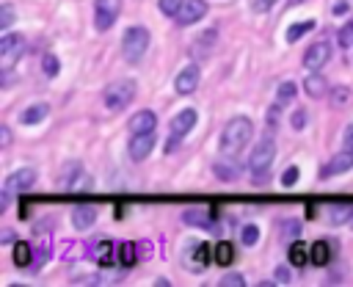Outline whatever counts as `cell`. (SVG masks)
<instances>
[{"label": "cell", "instance_id": "6da1fadb", "mask_svg": "<svg viewBox=\"0 0 353 287\" xmlns=\"http://www.w3.org/2000/svg\"><path fill=\"white\" fill-rule=\"evenodd\" d=\"M254 135V124L248 116H234L221 132V152L223 155H237Z\"/></svg>", "mask_w": 353, "mask_h": 287}, {"label": "cell", "instance_id": "7a4b0ae2", "mask_svg": "<svg viewBox=\"0 0 353 287\" xmlns=\"http://www.w3.org/2000/svg\"><path fill=\"white\" fill-rule=\"evenodd\" d=\"M135 91H138V86H135V80H130V77H121V80H113L110 86H105V91H102V105L108 108V110H124L132 99H135Z\"/></svg>", "mask_w": 353, "mask_h": 287}, {"label": "cell", "instance_id": "3957f363", "mask_svg": "<svg viewBox=\"0 0 353 287\" xmlns=\"http://www.w3.org/2000/svg\"><path fill=\"white\" fill-rule=\"evenodd\" d=\"M273 157H276V141H273V138H262V141L254 146L251 157H248V168H251V177H254L256 182H262V179L268 177Z\"/></svg>", "mask_w": 353, "mask_h": 287}, {"label": "cell", "instance_id": "277c9868", "mask_svg": "<svg viewBox=\"0 0 353 287\" xmlns=\"http://www.w3.org/2000/svg\"><path fill=\"white\" fill-rule=\"evenodd\" d=\"M146 47H149V30L146 28H141V25H135V28H127L124 30V39H121V52H124V58L127 61H141L143 58V52H146Z\"/></svg>", "mask_w": 353, "mask_h": 287}, {"label": "cell", "instance_id": "5b68a950", "mask_svg": "<svg viewBox=\"0 0 353 287\" xmlns=\"http://www.w3.org/2000/svg\"><path fill=\"white\" fill-rule=\"evenodd\" d=\"M22 50H25L22 33H3V39H0V66H3V72H8L19 61Z\"/></svg>", "mask_w": 353, "mask_h": 287}, {"label": "cell", "instance_id": "8992f818", "mask_svg": "<svg viewBox=\"0 0 353 287\" xmlns=\"http://www.w3.org/2000/svg\"><path fill=\"white\" fill-rule=\"evenodd\" d=\"M91 177L80 168V163H66V168L58 177V188L61 190H91Z\"/></svg>", "mask_w": 353, "mask_h": 287}, {"label": "cell", "instance_id": "52a82bcc", "mask_svg": "<svg viewBox=\"0 0 353 287\" xmlns=\"http://www.w3.org/2000/svg\"><path fill=\"white\" fill-rule=\"evenodd\" d=\"M121 14V0H97L94 3V25L97 30H110Z\"/></svg>", "mask_w": 353, "mask_h": 287}, {"label": "cell", "instance_id": "ba28073f", "mask_svg": "<svg viewBox=\"0 0 353 287\" xmlns=\"http://www.w3.org/2000/svg\"><path fill=\"white\" fill-rule=\"evenodd\" d=\"M328 58H331V44H328V41H314V44L303 52V66H306L309 72H317V69H323V66L328 63Z\"/></svg>", "mask_w": 353, "mask_h": 287}, {"label": "cell", "instance_id": "9c48e42d", "mask_svg": "<svg viewBox=\"0 0 353 287\" xmlns=\"http://www.w3.org/2000/svg\"><path fill=\"white\" fill-rule=\"evenodd\" d=\"M350 168H353V152L345 149V152L334 155V157L320 168V177H323V179H328V177H339V174H345V171H350Z\"/></svg>", "mask_w": 353, "mask_h": 287}, {"label": "cell", "instance_id": "30bf717a", "mask_svg": "<svg viewBox=\"0 0 353 287\" xmlns=\"http://www.w3.org/2000/svg\"><path fill=\"white\" fill-rule=\"evenodd\" d=\"M204 14H207V0H185L174 19H176L179 25H193V22H199Z\"/></svg>", "mask_w": 353, "mask_h": 287}, {"label": "cell", "instance_id": "8fae6325", "mask_svg": "<svg viewBox=\"0 0 353 287\" xmlns=\"http://www.w3.org/2000/svg\"><path fill=\"white\" fill-rule=\"evenodd\" d=\"M199 77H201V72H199L196 63L185 66V69L176 75V80H174V91H176V94H193L196 86H199Z\"/></svg>", "mask_w": 353, "mask_h": 287}, {"label": "cell", "instance_id": "7c38bea8", "mask_svg": "<svg viewBox=\"0 0 353 287\" xmlns=\"http://www.w3.org/2000/svg\"><path fill=\"white\" fill-rule=\"evenodd\" d=\"M33 182H36V171H33V168H19V171H14V174L6 177L3 190H8V193H19V190H28Z\"/></svg>", "mask_w": 353, "mask_h": 287}, {"label": "cell", "instance_id": "4fadbf2b", "mask_svg": "<svg viewBox=\"0 0 353 287\" xmlns=\"http://www.w3.org/2000/svg\"><path fill=\"white\" fill-rule=\"evenodd\" d=\"M152 149H154V132H141V135H132V141H130V157H132L135 163L146 160Z\"/></svg>", "mask_w": 353, "mask_h": 287}, {"label": "cell", "instance_id": "5bb4252c", "mask_svg": "<svg viewBox=\"0 0 353 287\" xmlns=\"http://www.w3.org/2000/svg\"><path fill=\"white\" fill-rule=\"evenodd\" d=\"M210 254V248H207V243H193V246H188V251H185V265H188V270H204V265H207V257Z\"/></svg>", "mask_w": 353, "mask_h": 287}, {"label": "cell", "instance_id": "9a60e30c", "mask_svg": "<svg viewBox=\"0 0 353 287\" xmlns=\"http://www.w3.org/2000/svg\"><path fill=\"white\" fill-rule=\"evenodd\" d=\"M157 127V116L154 110H138L130 119V135H141V132H154Z\"/></svg>", "mask_w": 353, "mask_h": 287}, {"label": "cell", "instance_id": "2e32d148", "mask_svg": "<svg viewBox=\"0 0 353 287\" xmlns=\"http://www.w3.org/2000/svg\"><path fill=\"white\" fill-rule=\"evenodd\" d=\"M234 155H229V157H223V160H215V166H212V174L218 177V179H223V182H234L237 177H240V163L237 160H232Z\"/></svg>", "mask_w": 353, "mask_h": 287}, {"label": "cell", "instance_id": "e0dca14e", "mask_svg": "<svg viewBox=\"0 0 353 287\" xmlns=\"http://www.w3.org/2000/svg\"><path fill=\"white\" fill-rule=\"evenodd\" d=\"M196 121H199V113H196L193 108H185V110H179V113L174 116V121H171V132H176V135H188V132L196 127Z\"/></svg>", "mask_w": 353, "mask_h": 287}, {"label": "cell", "instance_id": "ac0fdd59", "mask_svg": "<svg viewBox=\"0 0 353 287\" xmlns=\"http://www.w3.org/2000/svg\"><path fill=\"white\" fill-rule=\"evenodd\" d=\"M303 91L312 97V99H323L328 94V80L320 75V72H312L306 80H303Z\"/></svg>", "mask_w": 353, "mask_h": 287}, {"label": "cell", "instance_id": "d6986e66", "mask_svg": "<svg viewBox=\"0 0 353 287\" xmlns=\"http://www.w3.org/2000/svg\"><path fill=\"white\" fill-rule=\"evenodd\" d=\"M94 221H97V210H94V207L80 204V207L72 210V224H74V229H88Z\"/></svg>", "mask_w": 353, "mask_h": 287}, {"label": "cell", "instance_id": "ffe728a7", "mask_svg": "<svg viewBox=\"0 0 353 287\" xmlns=\"http://www.w3.org/2000/svg\"><path fill=\"white\" fill-rule=\"evenodd\" d=\"M182 221L190 224V226H204V229L212 226V215H210V210H196V207L185 210V212H182Z\"/></svg>", "mask_w": 353, "mask_h": 287}, {"label": "cell", "instance_id": "44dd1931", "mask_svg": "<svg viewBox=\"0 0 353 287\" xmlns=\"http://www.w3.org/2000/svg\"><path fill=\"white\" fill-rule=\"evenodd\" d=\"M47 113H50V105H47V102H36V105H30V108L22 113V124H39V121L47 119Z\"/></svg>", "mask_w": 353, "mask_h": 287}, {"label": "cell", "instance_id": "7402d4cb", "mask_svg": "<svg viewBox=\"0 0 353 287\" xmlns=\"http://www.w3.org/2000/svg\"><path fill=\"white\" fill-rule=\"evenodd\" d=\"M328 259H331V248H328V243H325V240L312 243V248H309V262H312V265H325Z\"/></svg>", "mask_w": 353, "mask_h": 287}, {"label": "cell", "instance_id": "603a6c76", "mask_svg": "<svg viewBox=\"0 0 353 287\" xmlns=\"http://www.w3.org/2000/svg\"><path fill=\"white\" fill-rule=\"evenodd\" d=\"M328 224H334V226H339V224H345V221H350L353 218V207L350 204H334V207H328Z\"/></svg>", "mask_w": 353, "mask_h": 287}, {"label": "cell", "instance_id": "cb8c5ba5", "mask_svg": "<svg viewBox=\"0 0 353 287\" xmlns=\"http://www.w3.org/2000/svg\"><path fill=\"white\" fill-rule=\"evenodd\" d=\"M312 28H314V19H303V22H295V25H290V28H287L284 39H287V41L292 44V41H298V39H301L303 33H309Z\"/></svg>", "mask_w": 353, "mask_h": 287}, {"label": "cell", "instance_id": "d4e9b609", "mask_svg": "<svg viewBox=\"0 0 353 287\" xmlns=\"http://www.w3.org/2000/svg\"><path fill=\"white\" fill-rule=\"evenodd\" d=\"M215 262H218V265H232V262H234V246H232L229 240H221V243L215 246Z\"/></svg>", "mask_w": 353, "mask_h": 287}, {"label": "cell", "instance_id": "484cf974", "mask_svg": "<svg viewBox=\"0 0 353 287\" xmlns=\"http://www.w3.org/2000/svg\"><path fill=\"white\" fill-rule=\"evenodd\" d=\"M14 265L17 268H28L30 265V246L22 243V240L14 246Z\"/></svg>", "mask_w": 353, "mask_h": 287}, {"label": "cell", "instance_id": "4316f807", "mask_svg": "<svg viewBox=\"0 0 353 287\" xmlns=\"http://www.w3.org/2000/svg\"><path fill=\"white\" fill-rule=\"evenodd\" d=\"M290 262L292 265H306L309 262V251H306L303 243H292L290 246Z\"/></svg>", "mask_w": 353, "mask_h": 287}, {"label": "cell", "instance_id": "83f0119b", "mask_svg": "<svg viewBox=\"0 0 353 287\" xmlns=\"http://www.w3.org/2000/svg\"><path fill=\"white\" fill-rule=\"evenodd\" d=\"M292 99H295V83L287 80V83L279 86V91H276V102H279V105H287V102H292Z\"/></svg>", "mask_w": 353, "mask_h": 287}, {"label": "cell", "instance_id": "f1b7e54d", "mask_svg": "<svg viewBox=\"0 0 353 287\" xmlns=\"http://www.w3.org/2000/svg\"><path fill=\"white\" fill-rule=\"evenodd\" d=\"M94 259H97L99 265H110V262H113V246H110V243H99L97 251H94Z\"/></svg>", "mask_w": 353, "mask_h": 287}, {"label": "cell", "instance_id": "f546056e", "mask_svg": "<svg viewBox=\"0 0 353 287\" xmlns=\"http://www.w3.org/2000/svg\"><path fill=\"white\" fill-rule=\"evenodd\" d=\"M58 69H61V63H58L55 55H44V58H41V72H44V77H58Z\"/></svg>", "mask_w": 353, "mask_h": 287}, {"label": "cell", "instance_id": "4dcf8cb0", "mask_svg": "<svg viewBox=\"0 0 353 287\" xmlns=\"http://www.w3.org/2000/svg\"><path fill=\"white\" fill-rule=\"evenodd\" d=\"M240 240H243V246H254V243L259 240V229H256L254 224H245V226L240 229Z\"/></svg>", "mask_w": 353, "mask_h": 287}, {"label": "cell", "instance_id": "1f68e13d", "mask_svg": "<svg viewBox=\"0 0 353 287\" xmlns=\"http://www.w3.org/2000/svg\"><path fill=\"white\" fill-rule=\"evenodd\" d=\"M11 22H14V6L3 3V8H0V30H8Z\"/></svg>", "mask_w": 353, "mask_h": 287}, {"label": "cell", "instance_id": "d6a6232c", "mask_svg": "<svg viewBox=\"0 0 353 287\" xmlns=\"http://www.w3.org/2000/svg\"><path fill=\"white\" fill-rule=\"evenodd\" d=\"M182 3H185V0H160L157 6H160V11H163L165 17H176V11L182 8Z\"/></svg>", "mask_w": 353, "mask_h": 287}, {"label": "cell", "instance_id": "836d02e7", "mask_svg": "<svg viewBox=\"0 0 353 287\" xmlns=\"http://www.w3.org/2000/svg\"><path fill=\"white\" fill-rule=\"evenodd\" d=\"M339 44H342V47H353V19L342 25V30H339Z\"/></svg>", "mask_w": 353, "mask_h": 287}, {"label": "cell", "instance_id": "e575fe53", "mask_svg": "<svg viewBox=\"0 0 353 287\" xmlns=\"http://www.w3.org/2000/svg\"><path fill=\"white\" fill-rule=\"evenodd\" d=\"M331 99H334L336 108H345L347 99H350V91L347 88H331Z\"/></svg>", "mask_w": 353, "mask_h": 287}, {"label": "cell", "instance_id": "d590c367", "mask_svg": "<svg viewBox=\"0 0 353 287\" xmlns=\"http://www.w3.org/2000/svg\"><path fill=\"white\" fill-rule=\"evenodd\" d=\"M243 284H245V279L240 273H229L221 279V287H243Z\"/></svg>", "mask_w": 353, "mask_h": 287}, {"label": "cell", "instance_id": "8d00e7d4", "mask_svg": "<svg viewBox=\"0 0 353 287\" xmlns=\"http://www.w3.org/2000/svg\"><path fill=\"white\" fill-rule=\"evenodd\" d=\"M295 182H298V168H295V166H290V168L281 174V185H284V188H290V185H295Z\"/></svg>", "mask_w": 353, "mask_h": 287}, {"label": "cell", "instance_id": "74e56055", "mask_svg": "<svg viewBox=\"0 0 353 287\" xmlns=\"http://www.w3.org/2000/svg\"><path fill=\"white\" fill-rule=\"evenodd\" d=\"M281 229H284V237H298V229H301V224L290 218V221H284V224H281Z\"/></svg>", "mask_w": 353, "mask_h": 287}, {"label": "cell", "instance_id": "f35d334b", "mask_svg": "<svg viewBox=\"0 0 353 287\" xmlns=\"http://www.w3.org/2000/svg\"><path fill=\"white\" fill-rule=\"evenodd\" d=\"M290 124H292L295 130H303V127H306V110H295L292 119H290Z\"/></svg>", "mask_w": 353, "mask_h": 287}, {"label": "cell", "instance_id": "ab89813d", "mask_svg": "<svg viewBox=\"0 0 353 287\" xmlns=\"http://www.w3.org/2000/svg\"><path fill=\"white\" fill-rule=\"evenodd\" d=\"M121 262L124 265H132L135 262V254H132V246L130 243H121Z\"/></svg>", "mask_w": 353, "mask_h": 287}, {"label": "cell", "instance_id": "60d3db41", "mask_svg": "<svg viewBox=\"0 0 353 287\" xmlns=\"http://www.w3.org/2000/svg\"><path fill=\"white\" fill-rule=\"evenodd\" d=\"M179 144H182V135H176V132H171V138L165 141V152L171 155L174 149H179Z\"/></svg>", "mask_w": 353, "mask_h": 287}, {"label": "cell", "instance_id": "b9f144b4", "mask_svg": "<svg viewBox=\"0 0 353 287\" xmlns=\"http://www.w3.org/2000/svg\"><path fill=\"white\" fill-rule=\"evenodd\" d=\"M276 281L279 284H290V270L287 268H276Z\"/></svg>", "mask_w": 353, "mask_h": 287}, {"label": "cell", "instance_id": "7bdbcfd3", "mask_svg": "<svg viewBox=\"0 0 353 287\" xmlns=\"http://www.w3.org/2000/svg\"><path fill=\"white\" fill-rule=\"evenodd\" d=\"M342 144H345V149H350V152H353V124L345 130V138H342Z\"/></svg>", "mask_w": 353, "mask_h": 287}, {"label": "cell", "instance_id": "ee69618b", "mask_svg": "<svg viewBox=\"0 0 353 287\" xmlns=\"http://www.w3.org/2000/svg\"><path fill=\"white\" fill-rule=\"evenodd\" d=\"M273 3H276V0H254V8H256V11H268Z\"/></svg>", "mask_w": 353, "mask_h": 287}, {"label": "cell", "instance_id": "f6af8a7d", "mask_svg": "<svg viewBox=\"0 0 353 287\" xmlns=\"http://www.w3.org/2000/svg\"><path fill=\"white\" fill-rule=\"evenodd\" d=\"M0 135H3V146H8V141H11V130H8V127H3V130H0Z\"/></svg>", "mask_w": 353, "mask_h": 287}, {"label": "cell", "instance_id": "bcb514c9", "mask_svg": "<svg viewBox=\"0 0 353 287\" xmlns=\"http://www.w3.org/2000/svg\"><path fill=\"white\" fill-rule=\"evenodd\" d=\"M345 11H347V3H336L334 6V14H345Z\"/></svg>", "mask_w": 353, "mask_h": 287}, {"label": "cell", "instance_id": "7dc6e473", "mask_svg": "<svg viewBox=\"0 0 353 287\" xmlns=\"http://www.w3.org/2000/svg\"><path fill=\"white\" fill-rule=\"evenodd\" d=\"M290 3H301V0H290Z\"/></svg>", "mask_w": 353, "mask_h": 287}, {"label": "cell", "instance_id": "c3c4849f", "mask_svg": "<svg viewBox=\"0 0 353 287\" xmlns=\"http://www.w3.org/2000/svg\"><path fill=\"white\" fill-rule=\"evenodd\" d=\"M347 224H350V226H353V218H350V221H347Z\"/></svg>", "mask_w": 353, "mask_h": 287}]
</instances>
